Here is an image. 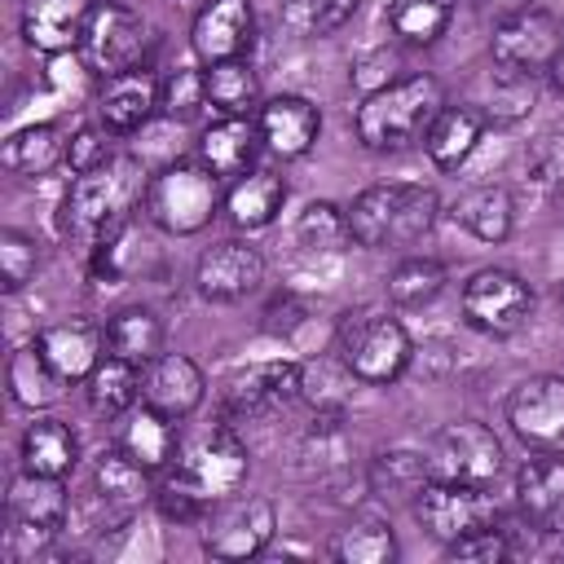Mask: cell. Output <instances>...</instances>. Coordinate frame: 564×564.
<instances>
[{"label": "cell", "mask_w": 564, "mask_h": 564, "mask_svg": "<svg viewBox=\"0 0 564 564\" xmlns=\"http://www.w3.org/2000/svg\"><path fill=\"white\" fill-rule=\"evenodd\" d=\"M542 533H546V538H564V502L542 520Z\"/></svg>", "instance_id": "52"}, {"label": "cell", "mask_w": 564, "mask_h": 564, "mask_svg": "<svg viewBox=\"0 0 564 564\" xmlns=\"http://www.w3.org/2000/svg\"><path fill=\"white\" fill-rule=\"evenodd\" d=\"M256 123H260L264 150L273 159H282V163L304 159L322 137V110H317V101H308L300 93L264 97L260 110H256Z\"/></svg>", "instance_id": "18"}, {"label": "cell", "mask_w": 564, "mask_h": 564, "mask_svg": "<svg viewBox=\"0 0 564 564\" xmlns=\"http://www.w3.org/2000/svg\"><path fill=\"white\" fill-rule=\"evenodd\" d=\"M449 282V269L436 256H405L388 273V304L392 308H423L432 304Z\"/></svg>", "instance_id": "39"}, {"label": "cell", "mask_w": 564, "mask_h": 564, "mask_svg": "<svg viewBox=\"0 0 564 564\" xmlns=\"http://www.w3.org/2000/svg\"><path fill=\"white\" fill-rule=\"evenodd\" d=\"M145 22L141 13H132L128 4H97L93 18H88V31H84V62L106 79V75H119L128 66H141V53H145Z\"/></svg>", "instance_id": "15"}, {"label": "cell", "mask_w": 564, "mask_h": 564, "mask_svg": "<svg viewBox=\"0 0 564 564\" xmlns=\"http://www.w3.org/2000/svg\"><path fill=\"white\" fill-rule=\"evenodd\" d=\"M40 242L22 229H0V286L4 295H18L35 273H40Z\"/></svg>", "instance_id": "45"}, {"label": "cell", "mask_w": 564, "mask_h": 564, "mask_svg": "<svg viewBox=\"0 0 564 564\" xmlns=\"http://www.w3.org/2000/svg\"><path fill=\"white\" fill-rule=\"evenodd\" d=\"M524 176L538 189H564V119L538 128L524 145Z\"/></svg>", "instance_id": "44"}, {"label": "cell", "mask_w": 564, "mask_h": 564, "mask_svg": "<svg viewBox=\"0 0 564 564\" xmlns=\"http://www.w3.org/2000/svg\"><path fill=\"white\" fill-rule=\"evenodd\" d=\"M485 123H489V119H485L471 101H445L441 115L432 119L427 137H423L427 159H432L441 172H458V167L476 154V145H480V137H485Z\"/></svg>", "instance_id": "28"}, {"label": "cell", "mask_w": 564, "mask_h": 564, "mask_svg": "<svg viewBox=\"0 0 564 564\" xmlns=\"http://www.w3.org/2000/svg\"><path fill=\"white\" fill-rule=\"evenodd\" d=\"M533 0H471V9L489 22V26H498V22H507V18H516V13H524Z\"/></svg>", "instance_id": "50"}, {"label": "cell", "mask_w": 564, "mask_h": 564, "mask_svg": "<svg viewBox=\"0 0 564 564\" xmlns=\"http://www.w3.org/2000/svg\"><path fill=\"white\" fill-rule=\"evenodd\" d=\"M203 84H207V106L216 115H256L260 110V70L247 57L203 66Z\"/></svg>", "instance_id": "36"}, {"label": "cell", "mask_w": 564, "mask_h": 564, "mask_svg": "<svg viewBox=\"0 0 564 564\" xmlns=\"http://www.w3.org/2000/svg\"><path fill=\"white\" fill-rule=\"evenodd\" d=\"M4 388H9V401L18 410H31V414H44L48 405L62 401V388L66 379L57 375V366L44 357L40 339H26L9 352L4 361Z\"/></svg>", "instance_id": "25"}, {"label": "cell", "mask_w": 564, "mask_h": 564, "mask_svg": "<svg viewBox=\"0 0 564 564\" xmlns=\"http://www.w3.org/2000/svg\"><path fill=\"white\" fill-rule=\"evenodd\" d=\"M458 308H463V322L489 339H511L529 326L533 317V286L516 273V269H502V264H485L476 269L463 291H458Z\"/></svg>", "instance_id": "6"}, {"label": "cell", "mask_w": 564, "mask_h": 564, "mask_svg": "<svg viewBox=\"0 0 564 564\" xmlns=\"http://www.w3.org/2000/svg\"><path fill=\"white\" fill-rule=\"evenodd\" d=\"M454 9L458 0H392L388 26L405 48H432L449 31Z\"/></svg>", "instance_id": "38"}, {"label": "cell", "mask_w": 564, "mask_h": 564, "mask_svg": "<svg viewBox=\"0 0 564 564\" xmlns=\"http://www.w3.org/2000/svg\"><path fill=\"white\" fill-rule=\"evenodd\" d=\"M498 511H502V507L494 502L489 485L441 480V476H432V480L414 494V502H410L414 524H419L432 542H441V546H449L454 538H463V533H471V529H480V524H494Z\"/></svg>", "instance_id": "8"}, {"label": "cell", "mask_w": 564, "mask_h": 564, "mask_svg": "<svg viewBox=\"0 0 564 564\" xmlns=\"http://www.w3.org/2000/svg\"><path fill=\"white\" fill-rule=\"evenodd\" d=\"M35 339H40L44 357L57 366V375H62L66 383H84V379L97 370V361L110 352V348H106V326H97V322H88V317L53 322V326H44Z\"/></svg>", "instance_id": "24"}, {"label": "cell", "mask_w": 564, "mask_h": 564, "mask_svg": "<svg viewBox=\"0 0 564 564\" xmlns=\"http://www.w3.org/2000/svg\"><path fill=\"white\" fill-rule=\"evenodd\" d=\"M449 216H454L476 242L498 247V242H507L511 229H516V198H511L507 185H471L467 194L454 198Z\"/></svg>", "instance_id": "31"}, {"label": "cell", "mask_w": 564, "mask_h": 564, "mask_svg": "<svg viewBox=\"0 0 564 564\" xmlns=\"http://www.w3.org/2000/svg\"><path fill=\"white\" fill-rule=\"evenodd\" d=\"M141 401L154 405L159 414L185 423L207 401V375H203V366L194 357L163 348L154 361L141 366Z\"/></svg>", "instance_id": "16"}, {"label": "cell", "mask_w": 564, "mask_h": 564, "mask_svg": "<svg viewBox=\"0 0 564 564\" xmlns=\"http://www.w3.org/2000/svg\"><path fill=\"white\" fill-rule=\"evenodd\" d=\"M154 115H159V75L145 62L101 79V88H97V119L115 137L141 132Z\"/></svg>", "instance_id": "19"}, {"label": "cell", "mask_w": 564, "mask_h": 564, "mask_svg": "<svg viewBox=\"0 0 564 564\" xmlns=\"http://www.w3.org/2000/svg\"><path fill=\"white\" fill-rule=\"evenodd\" d=\"M278 533V507L260 494H229L220 502H212V511L198 524L203 551L216 560H251L264 555L273 546Z\"/></svg>", "instance_id": "7"}, {"label": "cell", "mask_w": 564, "mask_h": 564, "mask_svg": "<svg viewBox=\"0 0 564 564\" xmlns=\"http://www.w3.org/2000/svg\"><path fill=\"white\" fill-rule=\"evenodd\" d=\"M260 286H264V256L247 238H220L194 264V291L212 304H238Z\"/></svg>", "instance_id": "14"}, {"label": "cell", "mask_w": 564, "mask_h": 564, "mask_svg": "<svg viewBox=\"0 0 564 564\" xmlns=\"http://www.w3.org/2000/svg\"><path fill=\"white\" fill-rule=\"evenodd\" d=\"M546 84H551V93L564 101V53H560V57L546 66Z\"/></svg>", "instance_id": "51"}, {"label": "cell", "mask_w": 564, "mask_h": 564, "mask_svg": "<svg viewBox=\"0 0 564 564\" xmlns=\"http://www.w3.org/2000/svg\"><path fill=\"white\" fill-rule=\"evenodd\" d=\"M445 84L427 70H410L397 84L366 93L352 110V132L370 154H401L410 145H423L432 119L445 106Z\"/></svg>", "instance_id": "1"}, {"label": "cell", "mask_w": 564, "mask_h": 564, "mask_svg": "<svg viewBox=\"0 0 564 564\" xmlns=\"http://www.w3.org/2000/svg\"><path fill=\"white\" fill-rule=\"evenodd\" d=\"M560 313H564V286H560Z\"/></svg>", "instance_id": "53"}, {"label": "cell", "mask_w": 564, "mask_h": 564, "mask_svg": "<svg viewBox=\"0 0 564 564\" xmlns=\"http://www.w3.org/2000/svg\"><path fill=\"white\" fill-rule=\"evenodd\" d=\"M560 502H564V454L533 449V458L516 467V511H524L542 533V520Z\"/></svg>", "instance_id": "33"}, {"label": "cell", "mask_w": 564, "mask_h": 564, "mask_svg": "<svg viewBox=\"0 0 564 564\" xmlns=\"http://www.w3.org/2000/svg\"><path fill=\"white\" fill-rule=\"evenodd\" d=\"M286 198H291V185L278 167H251L247 176L225 185V216L238 234H260L282 216Z\"/></svg>", "instance_id": "21"}, {"label": "cell", "mask_w": 564, "mask_h": 564, "mask_svg": "<svg viewBox=\"0 0 564 564\" xmlns=\"http://www.w3.org/2000/svg\"><path fill=\"white\" fill-rule=\"evenodd\" d=\"M432 480V467H427V454L423 449H379L370 463H366V485L375 498H388V502H414V494Z\"/></svg>", "instance_id": "35"}, {"label": "cell", "mask_w": 564, "mask_h": 564, "mask_svg": "<svg viewBox=\"0 0 564 564\" xmlns=\"http://www.w3.org/2000/svg\"><path fill=\"white\" fill-rule=\"evenodd\" d=\"M132 463H141L150 476H163L176 458H181V419H167L159 414L154 405H132L123 414V427H119V441H115Z\"/></svg>", "instance_id": "22"}, {"label": "cell", "mask_w": 564, "mask_h": 564, "mask_svg": "<svg viewBox=\"0 0 564 564\" xmlns=\"http://www.w3.org/2000/svg\"><path fill=\"white\" fill-rule=\"evenodd\" d=\"M145 167L132 154H115L110 163L70 176V189L62 198V234H84V238H101L110 229H119L128 220V207L145 194Z\"/></svg>", "instance_id": "5"}, {"label": "cell", "mask_w": 564, "mask_h": 564, "mask_svg": "<svg viewBox=\"0 0 564 564\" xmlns=\"http://www.w3.org/2000/svg\"><path fill=\"white\" fill-rule=\"evenodd\" d=\"M533 79L538 75H524V70H511V66H498V62H489V75L480 79V97L471 101L485 119L494 115V119H520V115H529V106H533Z\"/></svg>", "instance_id": "40"}, {"label": "cell", "mask_w": 564, "mask_h": 564, "mask_svg": "<svg viewBox=\"0 0 564 564\" xmlns=\"http://www.w3.org/2000/svg\"><path fill=\"white\" fill-rule=\"evenodd\" d=\"M260 150H264V137H260L256 115H220V119L207 123L203 137H198V159H203L225 185L238 181V176H247V172L256 167Z\"/></svg>", "instance_id": "20"}, {"label": "cell", "mask_w": 564, "mask_h": 564, "mask_svg": "<svg viewBox=\"0 0 564 564\" xmlns=\"http://www.w3.org/2000/svg\"><path fill=\"white\" fill-rule=\"evenodd\" d=\"M207 110V84H203V66L185 62V66H172L163 79H159V115L163 119H176V123H189Z\"/></svg>", "instance_id": "43"}, {"label": "cell", "mask_w": 564, "mask_h": 564, "mask_svg": "<svg viewBox=\"0 0 564 564\" xmlns=\"http://www.w3.org/2000/svg\"><path fill=\"white\" fill-rule=\"evenodd\" d=\"M93 0H26L22 9V40L35 53H70L84 44L88 18H93Z\"/></svg>", "instance_id": "23"}, {"label": "cell", "mask_w": 564, "mask_h": 564, "mask_svg": "<svg viewBox=\"0 0 564 564\" xmlns=\"http://www.w3.org/2000/svg\"><path fill=\"white\" fill-rule=\"evenodd\" d=\"M9 520H22V524H35V529H48V533H62L66 520H70V489H66V476H40V471H18L9 480Z\"/></svg>", "instance_id": "27"}, {"label": "cell", "mask_w": 564, "mask_h": 564, "mask_svg": "<svg viewBox=\"0 0 564 564\" xmlns=\"http://www.w3.org/2000/svg\"><path fill=\"white\" fill-rule=\"evenodd\" d=\"M511 555L516 551H511V538H507L502 520L480 524V529H471V533H463L445 546V560H471V564H498V560H511Z\"/></svg>", "instance_id": "49"}, {"label": "cell", "mask_w": 564, "mask_h": 564, "mask_svg": "<svg viewBox=\"0 0 564 564\" xmlns=\"http://www.w3.org/2000/svg\"><path fill=\"white\" fill-rule=\"evenodd\" d=\"M101 326H106V348L132 366L154 361L163 352V339H167V326L150 304H123Z\"/></svg>", "instance_id": "32"}, {"label": "cell", "mask_w": 564, "mask_h": 564, "mask_svg": "<svg viewBox=\"0 0 564 564\" xmlns=\"http://www.w3.org/2000/svg\"><path fill=\"white\" fill-rule=\"evenodd\" d=\"M154 507H159V516L172 520V524H203V516L212 511V502H207L176 467H167V471L159 476V485H154Z\"/></svg>", "instance_id": "46"}, {"label": "cell", "mask_w": 564, "mask_h": 564, "mask_svg": "<svg viewBox=\"0 0 564 564\" xmlns=\"http://www.w3.org/2000/svg\"><path fill=\"white\" fill-rule=\"evenodd\" d=\"M84 397H88V410L101 414V419H123L132 405H141V366L106 352L97 361V370L84 379Z\"/></svg>", "instance_id": "34"}, {"label": "cell", "mask_w": 564, "mask_h": 564, "mask_svg": "<svg viewBox=\"0 0 564 564\" xmlns=\"http://www.w3.org/2000/svg\"><path fill=\"white\" fill-rule=\"evenodd\" d=\"M507 427L524 449L564 454V375H529L507 392Z\"/></svg>", "instance_id": "12"}, {"label": "cell", "mask_w": 564, "mask_h": 564, "mask_svg": "<svg viewBox=\"0 0 564 564\" xmlns=\"http://www.w3.org/2000/svg\"><path fill=\"white\" fill-rule=\"evenodd\" d=\"M154 476L141 467V463H132L119 445H110V449H101L97 458H93V498L115 516V520H128L145 498H154V485H150Z\"/></svg>", "instance_id": "26"}, {"label": "cell", "mask_w": 564, "mask_h": 564, "mask_svg": "<svg viewBox=\"0 0 564 564\" xmlns=\"http://www.w3.org/2000/svg\"><path fill=\"white\" fill-rule=\"evenodd\" d=\"M251 35H256V9H251V0H207L194 13V22H189V48H194L198 66L247 57Z\"/></svg>", "instance_id": "17"}, {"label": "cell", "mask_w": 564, "mask_h": 564, "mask_svg": "<svg viewBox=\"0 0 564 564\" xmlns=\"http://www.w3.org/2000/svg\"><path fill=\"white\" fill-rule=\"evenodd\" d=\"M141 212L154 229L172 238L203 234L225 212V181L203 159H172L159 172H150Z\"/></svg>", "instance_id": "4"}, {"label": "cell", "mask_w": 564, "mask_h": 564, "mask_svg": "<svg viewBox=\"0 0 564 564\" xmlns=\"http://www.w3.org/2000/svg\"><path fill=\"white\" fill-rule=\"evenodd\" d=\"M295 242H300L304 251H317V256L344 251V247L352 242V234H348V212H344L339 203H330V198H313V203L295 216Z\"/></svg>", "instance_id": "41"}, {"label": "cell", "mask_w": 564, "mask_h": 564, "mask_svg": "<svg viewBox=\"0 0 564 564\" xmlns=\"http://www.w3.org/2000/svg\"><path fill=\"white\" fill-rule=\"evenodd\" d=\"M344 212H348V234L357 247L366 251L414 247L436 229L441 194L423 181H375L357 189Z\"/></svg>", "instance_id": "2"}, {"label": "cell", "mask_w": 564, "mask_h": 564, "mask_svg": "<svg viewBox=\"0 0 564 564\" xmlns=\"http://www.w3.org/2000/svg\"><path fill=\"white\" fill-rule=\"evenodd\" d=\"M22 467L40 476H70L79 467V432L57 414H35L22 432Z\"/></svg>", "instance_id": "29"}, {"label": "cell", "mask_w": 564, "mask_h": 564, "mask_svg": "<svg viewBox=\"0 0 564 564\" xmlns=\"http://www.w3.org/2000/svg\"><path fill=\"white\" fill-rule=\"evenodd\" d=\"M397 555H401L397 533L379 516H357L352 524H344L330 538V560H339V564H392Z\"/></svg>", "instance_id": "37"}, {"label": "cell", "mask_w": 564, "mask_h": 564, "mask_svg": "<svg viewBox=\"0 0 564 564\" xmlns=\"http://www.w3.org/2000/svg\"><path fill=\"white\" fill-rule=\"evenodd\" d=\"M0 163H4V172L26 176V181H40V176L66 167V132H62V123H26V128L9 132L4 145H0Z\"/></svg>", "instance_id": "30"}, {"label": "cell", "mask_w": 564, "mask_h": 564, "mask_svg": "<svg viewBox=\"0 0 564 564\" xmlns=\"http://www.w3.org/2000/svg\"><path fill=\"white\" fill-rule=\"evenodd\" d=\"M361 0H282V26L295 40H326L335 35Z\"/></svg>", "instance_id": "42"}, {"label": "cell", "mask_w": 564, "mask_h": 564, "mask_svg": "<svg viewBox=\"0 0 564 564\" xmlns=\"http://www.w3.org/2000/svg\"><path fill=\"white\" fill-rule=\"evenodd\" d=\"M560 53H564V26L542 4H529L524 13L498 22L489 35V62L524 70V75H546V66Z\"/></svg>", "instance_id": "13"}, {"label": "cell", "mask_w": 564, "mask_h": 564, "mask_svg": "<svg viewBox=\"0 0 564 564\" xmlns=\"http://www.w3.org/2000/svg\"><path fill=\"white\" fill-rule=\"evenodd\" d=\"M401 70H405V62H401V48L375 44V48H366V53H357V57H352V66H348V79H352V88L366 97V93H379V88L397 84V79H401Z\"/></svg>", "instance_id": "48"}, {"label": "cell", "mask_w": 564, "mask_h": 564, "mask_svg": "<svg viewBox=\"0 0 564 564\" xmlns=\"http://www.w3.org/2000/svg\"><path fill=\"white\" fill-rule=\"evenodd\" d=\"M207 502H220L229 494H238L251 476V454L242 445V436L234 432V423H216L207 427L194 445L181 449V458L172 463Z\"/></svg>", "instance_id": "11"}, {"label": "cell", "mask_w": 564, "mask_h": 564, "mask_svg": "<svg viewBox=\"0 0 564 564\" xmlns=\"http://www.w3.org/2000/svg\"><path fill=\"white\" fill-rule=\"evenodd\" d=\"M335 357L357 383L388 388L410 370L414 339L383 304H357L344 308L335 322Z\"/></svg>", "instance_id": "3"}, {"label": "cell", "mask_w": 564, "mask_h": 564, "mask_svg": "<svg viewBox=\"0 0 564 564\" xmlns=\"http://www.w3.org/2000/svg\"><path fill=\"white\" fill-rule=\"evenodd\" d=\"M119 150H115V132L97 119V123H79L70 137H66V172L70 176H84L101 163H110Z\"/></svg>", "instance_id": "47"}, {"label": "cell", "mask_w": 564, "mask_h": 564, "mask_svg": "<svg viewBox=\"0 0 564 564\" xmlns=\"http://www.w3.org/2000/svg\"><path fill=\"white\" fill-rule=\"evenodd\" d=\"M427 467L441 480H467V485H494L507 467L502 441L480 419H454L427 441Z\"/></svg>", "instance_id": "9"}, {"label": "cell", "mask_w": 564, "mask_h": 564, "mask_svg": "<svg viewBox=\"0 0 564 564\" xmlns=\"http://www.w3.org/2000/svg\"><path fill=\"white\" fill-rule=\"evenodd\" d=\"M555 542H560V555H564V538H555Z\"/></svg>", "instance_id": "54"}, {"label": "cell", "mask_w": 564, "mask_h": 564, "mask_svg": "<svg viewBox=\"0 0 564 564\" xmlns=\"http://www.w3.org/2000/svg\"><path fill=\"white\" fill-rule=\"evenodd\" d=\"M304 397V366L291 357H269L234 370L220 383V410L229 419H269Z\"/></svg>", "instance_id": "10"}]
</instances>
